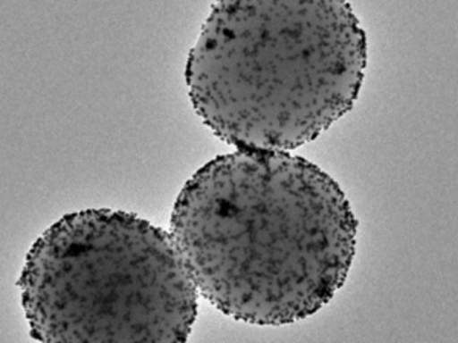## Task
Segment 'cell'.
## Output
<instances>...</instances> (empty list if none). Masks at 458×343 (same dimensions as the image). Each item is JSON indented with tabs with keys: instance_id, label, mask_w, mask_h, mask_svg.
Wrapping results in <instances>:
<instances>
[{
	"instance_id": "3957f363",
	"label": "cell",
	"mask_w": 458,
	"mask_h": 343,
	"mask_svg": "<svg viewBox=\"0 0 458 343\" xmlns=\"http://www.w3.org/2000/svg\"><path fill=\"white\" fill-rule=\"evenodd\" d=\"M21 305L40 342H185L199 290L172 234L136 213H68L32 246Z\"/></svg>"
},
{
	"instance_id": "6da1fadb",
	"label": "cell",
	"mask_w": 458,
	"mask_h": 343,
	"mask_svg": "<svg viewBox=\"0 0 458 343\" xmlns=\"http://www.w3.org/2000/svg\"><path fill=\"white\" fill-rule=\"evenodd\" d=\"M358 222L327 172L287 151L237 150L177 196L173 241L199 295L235 321L286 325L347 280Z\"/></svg>"
},
{
	"instance_id": "7a4b0ae2",
	"label": "cell",
	"mask_w": 458,
	"mask_h": 343,
	"mask_svg": "<svg viewBox=\"0 0 458 343\" xmlns=\"http://www.w3.org/2000/svg\"><path fill=\"white\" fill-rule=\"evenodd\" d=\"M367 38L349 2H220L188 57L190 98L237 150L287 151L353 109Z\"/></svg>"
}]
</instances>
